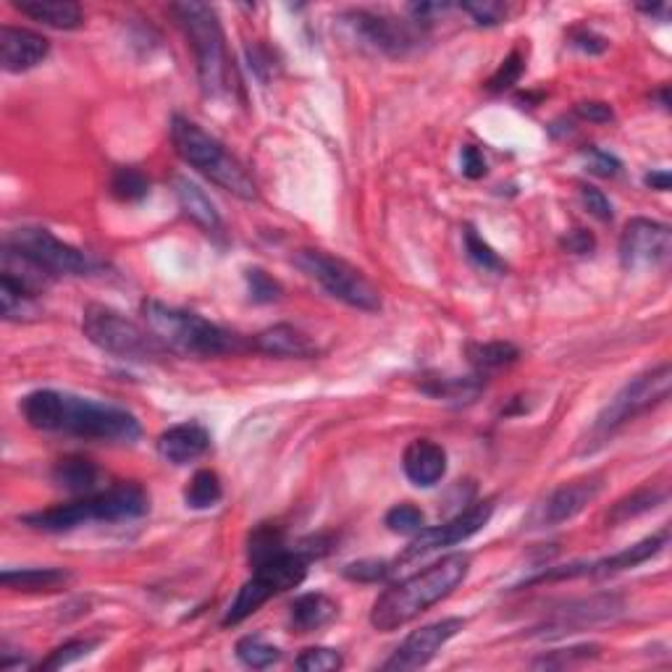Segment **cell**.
<instances>
[{"instance_id": "6da1fadb", "label": "cell", "mask_w": 672, "mask_h": 672, "mask_svg": "<svg viewBox=\"0 0 672 672\" xmlns=\"http://www.w3.org/2000/svg\"><path fill=\"white\" fill-rule=\"evenodd\" d=\"M21 416L34 431L66 433V437L108 441V444H135L143 437V426L135 412L118 405L66 395L55 389H38L21 399Z\"/></svg>"}, {"instance_id": "7a4b0ae2", "label": "cell", "mask_w": 672, "mask_h": 672, "mask_svg": "<svg viewBox=\"0 0 672 672\" xmlns=\"http://www.w3.org/2000/svg\"><path fill=\"white\" fill-rule=\"evenodd\" d=\"M468 573H471V555H465V552L441 557L439 563L429 565L416 576L389 586L370 609V626L381 633L405 628L454 594V588L468 578Z\"/></svg>"}, {"instance_id": "3957f363", "label": "cell", "mask_w": 672, "mask_h": 672, "mask_svg": "<svg viewBox=\"0 0 672 672\" xmlns=\"http://www.w3.org/2000/svg\"><path fill=\"white\" fill-rule=\"evenodd\" d=\"M143 313L150 332L164 342L168 353L187 357H221L244 353L252 347V342H244L240 334L227 332L219 324H210L198 313L164 305L158 300H147Z\"/></svg>"}, {"instance_id": "277c9868", "label": "cell", "mask_w": 672, "mask_h": 672, "mask_svg": "<svg viewBox=\"0 0 672 672\" xmlns=\"http://www.w3.org/2000/svg\"><path fill=\"white\" fill-rule=\"evenodd\" d=\"M147 510H150V500L139 483H116L108 492L87 494L84 500L72 504H59V507L24 515L21 523L34 531H45V534H66V531L82 528L87 523L135 521Z\"/></svg>"}, {"instance_id": "5b68a950", "label": "cell", "mask_w": 672, "mask_h": 672, "mask_svg": "<svg viewBox=\"0 0 672 672\" xmlns=\"http://www.w3.org/2000/svg\"><path fill=\"white\" fill-rule=\"evenodd\" d=\"M171 143L185 164L195 171L221 187L223 192L234 195L244 202L258 200V185L250 171L223 147L213 135H208L202 126L189 122L185 116H174L171 122Z\"/></svg>"}, {"instance_id": "8992f818", "label": "cell", "mask_w": 672, "mask_h": 672, "mask_svg": "<svg viewBox=\"0 0 672 672\" xmlns=\"http://www.w3.org/2000/svg\"><path fill=\"white\" fill-rule=\"evenodd\" d=\"M171 13L177 17L179 27L185 30L189 45L195 51V61H198L200 84L206 95L221 97L231 90V59L227 51V38H223L221 21L216 9L208 3H174Z\"/></svg>"}, {"instance_id": "52a82bcc", "label": "cell", "mask_w": 672, "mask_h": 672, "mask_svg": "<svg viewBox=\"0 0 672 672\" xmlns=\"http://www.w3.org/2000/svg\"><path fill=\"white\" fill-rule=\"evenodd\" d=\"M82 332L97 349L118 357V360L153 363L168 353V347L156 334L108 305L84 307Z\"/></svg>"}, {"instance_id": "ba28073f", "label": "cell", "mask_w": 672, "mask_h": 672, "mask_svg": "<svg viewBox=\"0 0 672 672\" xmlns=\"http://www.w3.org/2000/svg\"><path fill=\"white\" fill-rule=\"evenodd\" d=\"M307 563H311V559H307L303 552L284 549L282 555L252 567V578L240 588V594H237L234 601L229 605L221 626H240V622L248 620L250 615H255L269 599L297 588L307 578Z\"/></svg>"}, {"instance_id": "9c48e42d", "label": "cell", "mask_w": 672, "mask_h": 672, "mask_svg": "<svg viewBox=\"0 0 672 672\" xmlns=\"http://www.w3.org/2000/svg\"><path fill=\"white\" fill-rule=\"evenodd\" d=\"M670 391H672L670 363H662V366L636 376L633 381H628L618 395L609 399L607 408L599 412L597 423H594L591 439L594 441L609 439L615 431H620L622 426L630 423L633 418L654 410L657 405L668 402Z\"/></svg>"}, {"instance_id": "30bf717a", "label": "cell", "mask_w": 672, "mask_h": 672, "mask_svg": "<svg viewBox=\"0 0 672 672\" xmlns=\"http://www.w3.org/2000/svg\"><path fill=\"white\" fill-rule=\"evenodd\" d=\"M294 265L305 271L313 282L324 286L339 303L366 313L381 311V294H378L376 286L363 276V271H357L355 265L342 261V258L328 255L324 250H300L294 255Z\"/></svg>"}, {"instance_id": "8fae6325", "label": "cell", "mask_w": 672, "mask_h": 672, "mask_svg": "<svg viewBox=\"0 0 672 672\" xmlns=\"http://www.w3.org/2000/svg\"><path fill=\"white\" fill-rule=\"evenodd\" d=\"M3 248L17 252V255L30 261L34 269H40L48 276H87L93 273L95 263L87 252H82L74 244L59 240L48 229H34V227H21L13 229L6 237Z\"/></svg>"}, {"instance_id": "7c38bea8", "label": "cell", "mask_w": 672, "mask_h": 672, "mask_svg": "<svg viewBox=\"0 0 672 672\" xmlns=\"http://www.w3.org/2000/svg\"><path fill=\"white\" fill-rule=\"evenodd\" d=\"M339 21L360 45L376 53L395 55V59L412 51L420 42V34L416 30L420 24H416V21L408 24V21H397L374 11H347L342 13Z\"/></svg>"}, {"instance_id": "4fadbf2b", "label": "cell", "mask_w": 672, "mask_h": 672, "mask_svg": "<svg viewBox=\"0 0 672 672\" xmlns=\"http://www.w3.org/2000/svg\"><path fill=\"white\" fill-rule=\"evenodd\" d=\"M492 515H494V502L492 500L475 502L473 507H468L465 513L454 515L452 521L433 525V528L418 531V534L412 536V542L405 546L402 555L397 557V563L399 565L412 563V559L429 557V555H433V552L447 549V546L468 542V538L486 528V523L492 521Z\"/></svg>"}, {"instance_id": "5bb4252c", "label": "cell", "mask_w": 672, "mask_h": 672, "mask_svg": "<svg viewBox=\"0 0 672 672\" xmlns=\"http://www.w3.org/2000/svg\"><path fill=\"white\" fill-rule=\"evenodd\" d=\"M672 252V231L668 223L651 219H633L626 223L620 237V263L626 271L657 269L668 263Z\"/></svg>"}, {"instance_id": "9a60e30c", "label": "cell", "mask_w": 672, "mask_h": 672, "mask_svg": "<svg viewBox=\"0 0 672 672\" xmlns=\"http://www.w3.org/2000/svg\"><path fill=\"white\" fill-rule=\"evenodd\" d=\"M462 628H465V620L462 618H444L439 622H431V626L412 630L408 639L399 643L395 654L384 662V670L408 672L426 668L444 643H450L454 636L462 633Z\"/></svg>"}, {"instance_id": "2e32d148", "label": "cell", "mask_w": 672, "mask_h": 672, "mask_svg": "<svg viewBox=\"0 0 672 672\" xmlns=\"http://www.w3.org/2000/svg\"><path fill=\"white\" fill-rule=\"evenodd\" d=\"M620 599L612 594L605 597H594L584 601H573L565 609H555V612L546 618L542 626L536 628V636H565L576 633V630L594 626V622L609 620L620 612Z\"/></svg>"}, {"instance_id": "e0dca14e", "label": "cell", "mask_w": 672, "mask_h": 672, "mask_svg": "<svg viewBox=\"0 0 672 672\" xmlns=\"http://www.w3.org/2000/svg\"><path fill=\"white\" fill-rule=\"evenodd\" d=\"M601 489H605V475L599 473L563 483V486L552 492V496L544 504V525H559L573 521V517L584 513L588 504L597 500Z\"/></svg>"}, {"instance_id": "ac0fdd59", "label": "cell", "mask_w": 672, "mask_h": 672, "mask_svg": "<svg viewBox=\"0 0 672 672\" xmlns=\"http://www.w3.org/2000/svg\"><path fill=\"white\" fill-rule=\"evenodd\" d=\"M48 53H51V42L42 34L11 24L0 27V63L9 74L30 72L48 59Z\"/></svg>"}, {"instance_id": "d6986e66", "label": "cell", "mask_w": 672, "mask_h": 672, "mask_svg": "<svg viewBox=\"0 0 672 672\" xmlns=\"http://www.w3.org/2000/svg\"><path fill=\"white\" fill-rule=\"evenodd\" d=\"M402 471L418 489H431L447 475V450L431 439H416L405 447Z\"/></svg>"}, {"instance_id": "ffe728a7", "label": "cell", "mask_w": 672, "mask_h": 672, "mask_svg": "<svg viewBox=\"0 0 672 672\" xmlns=\"http://www.w3.org/2000/svg\"><path fill=\"white\" fill-rule=\"evenodd\" d=\"M668 542H670V528H662L660 534H651L643 538V542L626 546V549L615 552V555H609V557H601V559H597V563H584V576L607 578V576H615V573L633 570V567L649 563L651 557L660 555L664 546H668Z\"/></svg>"}, {"instance_id": "44dd1931", "label": "cell", "mask_w": 672, "mask_h": 672, "mask_svg": "<svg viewBox=\"0 0 672 672\" xmlns=\"http://www.w3.org/2000/svg\"><path fill=\"white\" fill-rule=\"evenodd\" d=\"M210 450V433L200 423H179L158 437V454L171 465H189Z\"/></svg>"}, {"instance_id": "7402d4cb", "label": "cell", "mask_w": 672, "mask_h": 672, "mask_svg": "<svg viewBox=\"0 0 672 672\" xmlns=\"http://www.w3.org/2000/svg\"><path fill=\"white\" fill-rule=\"evenodd\" d=\"M252 349L271 357H297V360H311V357L318 355V345L311 336L290 324L265 328L252 339Z\"/></svg>"}, {"instance_id": "603a6c76", "label": "cell", "mask_w": 672, "mask_h": 672, "mask_svg": "<svg viewBox=\"0 0 672 672\" xmlns=\"http://www.w3.org/2000/svg\"><path fill=\"white\" fill-rule=\"evenodd\" d=\"M174 192H177V200L181 210H185L187 219H192L198 227L206 231V234L221 237L223 234V221L216 210L213 202L202 189L189 181L187 177H174Z\"/></svg>"}, {"instance_id": "cb8c5ba5", "label": "cell", "mask_w": 672, "mask_h": 672, "mask_svg": "<svg viewBox=\"0 0 672 672\" xmlns=\"http://www.w3.org/2000/svg\"><path fill=\"white\" fill-rule=\"evenodd\" d=\"M339 607L326 594H300L290 605L292 633H315L336 620Z\"/></svg>"}, {"instance_id": "d4e9b609", "label": "cell", "mask_w": 672, "mask_h": 672, "mask_svg": "<svg viewBox=\"0 0 672 672\" xmlns=\"http://www.w3.org/2000/svg\"><path fill=\"white\" fill-rule=\"evenodd\" d=\"M17 11L53 30H80L84 24V13L72 0H17Z\"/></svg>"}, {"instance_id": "484cf974", "label": "cell", "mask_w": 672, "mask_h": 672, "mask_svg": "<svg viewBox=\"0 0 672 672\" xmlns=\"http://www.w3.org/2000/svg\"><path fill=\"white\" fill-rule=\"evenodd\" d=\"M72 580V573L61 567H21V570H3L0 584L21 594H53L61 591Z\"/></svg>"}, {"instance_id": "4316f807", "label": "cell", "mask_w": 672, "mask_h": 672, "mask_svg": "<svg viewBox=\"0 0 672 672\" xmlns=\"http://www.w3.org/2000/svg\"><path fill=\"white\" fill-rule=\"evenodd\" d=\"M51 475H53L55 486H61L63 492L87 496V494H95L97 481H101V468H97L93 460L80 458V454H72V458H63L55 462Z\"/></svg>"}, {"instance_id": "83f0119b", "label": "cell", "mask_w": 672, "mask_h": 672, "mask_svg": "<svg viewBox=\"0 0 672 672\" xmlns=\"http://www.w3.org/2000/svg\"><path fill=\"white\" fill-rule=\"evenodd\" d=\"M0 313H3L6 321H13V324L34 321L40 315L38 292L13 282L11 276H0Z\"/></svg>"}, {"instance_id": "f1b7e54d", "label": "cell", "mask_w": 672, "mask_h": 672, "mask_svg": "<svg viewBox=\"0 0 672 672\" xmlns=\"http://www.w3.org/2000/svg\"><path fill=\"white\" fill-rule=\"evenodd\" d=\"M668 502V489H657V486H643L639 492L622 496L620 502L612 504V510H609L607 521L612 525L633 521V517L647 515L654 507H660V504Z\"/></svg>"}, {"instance_id": "f546056e", "label": "cell", "mask_w": 672, "mask_h": 672, "mask_svg": "<svg viewBox=\"0 0 672 672\" xmlns=\"http://www.w3.org/2000/svg\"><path fill=\"white\" fill-rule=\"evenodd\" d=\"M521 357L513 342H479V345H468V360L479 370V376H486L489 370H500L504 366H513Z\"/></svg>"}, {"instance_id": "4dcf8cb0", "label": "cell", "mask_w": 672, "mask_h": 672, "mask_svg": "<svg viewBox=\"0 0 672 672\" xmlns=\"http://www.w3.org/2000/svg\"><path fill=\"white\" fill-rule=\"evenodd\" d=\"M221 496H223V486H221L219 473L208 471V468H202V471L195 473L185 489V502H187V507H192V510L216 507V504L221 502Z\"/></svg>"}, {"instance_id": "1f68e13d", "label": "cell", "mask_w": 672, "mask_h": 672, "mask_svg": "<svg viewBox=\"0 0 672 672\" xmlns=\"http://www.w3.org/2000/svg\"><path fill=\"white\" fill-rule=\"evenodd\" d=\"M284 549H286L284 531L273 523H261L248 538V559L252 567L265 563V559L282 555Z\"/></svg>"}, {"instance_id": "d6a6232c", "label": "cell", "mask_w": 672, "mask_h": 672, "mask_svg": "<svg viewBox=\"0 0 672 672\" xmlns=\"http://www.w3.org/2000/svg\"><path fill=\"white\" fill-rule=\"evenodd\" d=\"M483 389V376H471V378H431L423 384L426 395L437 399H452V402H471L481 395Z\"/></svg>"}, {"instance_id": "836d02e7", "label": "cell", "mask_w": 672, "mask_h": 672, "mask_svg": "<svg viewBox=\"0 0 672 672\" xmlns=\"http://www.w3.org/2000/svg\"><path fill=\"white\" fill-rule=\"evenodd\" d=\"M111 195L122 202H139L150 195V179L135 166H122L111 177Z\"/></svg>"}, {"instance_id": "e575fe53", "label": "cell", "mask_w": 672, "mask_h": 672, "mask_svg": "<svg viewBox=\"0 0 672 672\" xmlns=\"http://www.w3.org/2000/svg\"><path fill=\"white\" fill-rule=\"evenodd\" d=\"M237 657H240L242 664H248L252 670H265L282 660V651L271 647L263 636H244V639H240V643H237Z\"/></svg>"}, {"instance_id": "d590c367", "label": "cell", "mask_w": 672, "mask_h": 672, "mask_svg": "<svg viewBox=\"0 0 672 672\" xmlns=\"http://www.w3.org/2000/svg\"><path fill=\"white\" fill-rule=\"evenodd\" d=\"M462 242H465V252L468 258L479 265V269L483 271H492V273H502L507 265H504V261L500 255H496V250L489 244L483 237L475 231V227H465V231H462Z\"/></svg>"}, {"instance_id": "8d00e7d4", "label": "cell", "mask_w": 672, "mask_h": 672, "mask_svg": "<svg viewBox=\"0 0 672 672\" xmlns=\"http://www.w3.org/2000/svg\"><path fill=\"white\" fill-rule=\"evenodd\" d=\"M384 523H387V528L391 531V534L416 536L418 531L426 528V515L420 513L416 504L402 502V504H395V507L389 510L387 517H384Z\"/></svg>"}, {"instance_id": "74e56055", "label": "cell", "mask_w": 672, "mask_h": 672, "mask_svg": "<svg viewBox=\"0 0 672 672\" xmlns=\"http://www.w3.org/2000/svg\"><path fill=\"white\" fill-rule=\"evenodd\" d=\"M244 282H248L250 300L258 305L276 303V300L284 294V286L279 284L276 279L271 276V273H265L263 269H248V271H244Z\"/></svg>"}, {"instance_id": "f35d334b", "label": "cell", "mask_w": 672, "mask_h": 672, "mask_svg": "<svg viewBox=\"0 0 672 672\" xmlns=\"http://www.w3.org/2000/svg\"><path fill=\"white\" fill-rule=\"evenodd\" d=\"M97 639H76V641H69L63 643V647H59L53 651L51 657H48L45 662H40V670H61V668H69V664L80 662L84 660L87 654H93V649H97Z\"/></svg>"}, {"instance_id": "ab89813d", "label": "cell", "mask_w": 672, "mask_h": 672, "mask_svg": "<svg viewBox=\"0 0 672 672\" xmlns=\"http://www.w3.org/2000/svg\"><path fill=\"white\" fill-rule=\"evenodd\" d=\"M523 72H525V55L521 48H515V51L500 63V69L492 74V80L486 82V90L489 93H504V90H510L513 84H517Z\"/></svg>"}, {"instance_id": "60d3db41", "label": "cell", "mask_w": 672, "mask_h": 672, "mask_svg": "<svg viewBox=\"0 0 672 672\" xmlns=\"http://www.w3.org/2000/svg\"><path fill=\"white\" fill-rule=\"evenodd\" d=\"M294 664H297V670H303V672H334L345 664V660H342V654L336 649L313 647V649H305L303 654L294 660Z\"/></svg>"}, {"instance_id": "b9f144b4", "label": "cell", "mask_w": 672, "mask_h": 672, "mask_svg": "<svg viewBox=\"0 0 672 672\" xmlns=\"http://www.w3.org/2000/svg\"><path fill=\"white\" fill-rule=\"evenodd\" d=\"M594 657H599V647H573V649H559V651H549V654L538 657L534 662V668H546V670H563L570 668V664L576 662H586L594 660Z\"/></svg>"}, {"instance_id": "7bdbcfd3", "label": "cell", "mask_w": 672, "mask_h": 672, "mask_svg": "<svg viewBox=\"0 0 672 672\" xmlns=\"http://www.w3.org/2000/svg\"><path fill=\"white\" fill-rule=\"evenodd\" d=\"M391 573V563H384V559H360V563H353L345 567V578L349 580H360V584H378Z\"/></svg>"}, {"instance_id": "ee69618b", "label": "cell", "mask_w": 672, "mask_h": 672, "mask_svg": "<svg viewBox=\"0 0 672 672\" xmlns=\"http://www.w3.org/2000/svg\"><path fill=\"white\" fill-rule=\"evenodd\" d=\"M462 11L471 13L475 24L481 27H496L507 19V6L496 3V0H479V3H462Z\"/></svg>"}, {"instance_id": "f6af8a7d", "label": "cell", "mask_w": 672, "mask_h": 672, "mask_svg": "<svg viewBox=\"0 0 672 672\" xmlns=\"http://www.w3.org/2000/svg\"><path fill=\"white\" fill-rule=\"evenodd\" d=\"M578 192H580V202H584V208L594 216V219L612 221V202H609V198L605 192H601V189L591 187V185H584L578 189Z\"/></svg>"}, {"instance_id": "bcb514c9", "label": "cell", "mask_w": 672, "mask_h": 672, "mask_svg": "<svg viewBox=\"0 0 672 672\" xmlns=\"http://www.w3.org/2000/svg\"><path fill=\"white\" fill-rule=\"evenodd\" d=\"M570 45L578 48V51L588 53V55H601L609 48V40L601 38L599 32L580 27V30L570 32Z\"/></svg>"}, {"instance_id": "7dc6e473", "label": "cell", "mask_w": 672, "mask_h": 672, "mask_svg": "<svg viewBox=\"0 0 672 672\" xmlns=\"http://www.w3.org/2000/svg\"><path fill=\"white\" fill-rule=\"evenodd\" d=\"M559 244H563V250L573 252V255H591V252L597 250V240H594L591 231L586 229L567 231L563 240H559Z\"/></svg>"}, {"instance_id": "c3c4849f", "label": "cell", "mask_w": 672, "mask_h": 672, "mask_svg": "<svg viewBox=\"0 0 672 672\" xmlns=\"http://www.w3.org/2000/svg\"><path fill=\"white\" fill-rule=\"evenodd\" d=\"M460 164H462V174H465L468 179H483L486 177V158H483V153L479 150V147L468 145L462 147L460 153Z\"/></svg>"}, {"instance_id": "681fc988", "label": "cell", "mask_w": 672, "mask_h": 672, "mask_svg": "<svg viewBox=\"0 0 672 672\" xmlns=\"http://www.w3.org/2000/svg\"><path fill=\"white\" fill-rule=\"evenodd\" d=\"M576 114L584 118V122H594V124H609L615 118L612 108H609L607 103H578L576 105Z\"/></svg>"}, {"instance_id": "f907efd6", "label": "cell", "mask_w": 672, "mask_h": 672, "mask_svg": "<svg viewBox=\"0 0 672 672\" xmlns=\"http://www.w3.org/2000/svg\"><path fill=\"white\" fill-rule=\"evenodd\" d=\"M591 171L599 174V177H615L620 171V160L615 156H609L605 150H591Z\"/></svg>"}, {"instance_id": "816d5d0a", "label": "cell", "mask_w": 672, "mask_h": 672, "mask_svg": "<svg viewBox=\"0 0 672 672\" xmlns=\"http://www.w3.org/2000/svg\"><path fill=\"white\" fill-rule=\"evenodd\" d=\"M643 181H647V187L657 189V192H668L670 189V174L668 171H651L643 177Z\"/></svg>"}]
</instances>
